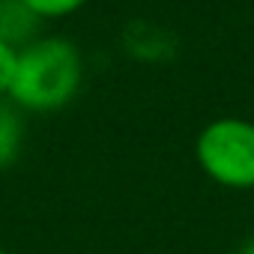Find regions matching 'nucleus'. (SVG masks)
I'll list each match as a JSON object with an SVG mask.
<instances>
[{
	"mask_svg": "<svg viewBox=\"0 0 254 254\" xmlns=\"http://www.w3.org/2000/svg\"><path fill=\"white\" fill-rule=\"evenodd\" d=\"M84 81L81 51L63 36H36L18 48L15 75L9 84V99L21 111L51 114L66 108Z\"/></svg>",
	"mask_w": 254,
	"mask_h": 254,
	"instance_id": "nucleus-1",
	"label": "nucleus"
},
{
	"mask_svg": "<svg viewBox=\"0 0 254 254\" xmlns=\"http://www.w3.org/2000/svg\"><path fill=\"white\" fill-rule=\"evenodd\" d=\"M194 156L212 183L236 191L254 189V123L242 117L206 123L194 141Z\"/></svg>",
	"mask_w": 254,
	"mask_h": 254,
	"instance_id": "nucleus-2",
	"label": "nucleus"
},
{
	"mask_svg": "<svg viewBox=\"0 0 254 254\" xmlns=\"http://www.w3.org/2000/svg\"><path fill=\"white\" fill-rule=\"evenodd\" d=\"M39 15L24 0H0V42L24 48L39 36Z\"/></svg>",
	"mask_w": 254,
	"mask_h": 254,
	"instance_id": "nucleus-3",
	"label": "nucleus"
},
{
	"mask_svg": "<svg viewBox=\"0 0 254 254\" xmlns=\"http://www.w3.org/2000/svg\"><path fill=\"white\" fill-rule=\"evenodd\" d=\"M24 138H27L24 111L9 96H0V171L18 162L24 150Z\"/></svg>",
	"mask_w": 254,
	"mask_h": 254,
	"instance_id": "nucleus-4",
	"label": "nucleus"
},
{
	"mask_svg": "<svg viewBox=\"0 0 254 254\" xmlns=\"http://www.w3.org/2000/svg\"><path fill=\"white\" fill-rule=\"evenodd\" d=\"M24 3L42 18V21H51V18H66L72 12H78L87 0H24Z\"/></svg>",
	"mask_w": 254,
	"mask_h": 254,
	"instance_id": "nucleus-5",
	"label": "nucleus"
},
{
	"mask_svg": "<svg viewBox=\"0 0 254 254\" xmlns=\"http://www.w3.org/2000/svg\"><path fill=\"white\" fill-rule=\"evenodd\" d=\"M15 63H18V48L9 42H0V96L9 93L12 75H15Z\"/></svg>",
	"mask_w": 254,
	"mask_h": 254,
	"instance_id": "nucleus-6",
	"label": "nucleus"
},
{
	"mask_svg": "<svg viewBox=\"0 0 254 254\" xmlns=\"http://www.w3.org/2000/svg\"><path fill=\"white\" fill-rule=\"evenodd\" d=\"M239 254H254V239H248V242L242 245V251H239Z\"/></svg>",
	"mask_w": 254,
	"mask_h": 254,
	"instance_id": "nucleus-7",
	"label": "nucleus"
},
{
	"mask_svg": "<svg viewBox=\"0 0 254 254\" xmlns=\"http://www.w3.org/2000/svg\"><path fill=\"white\" fill-rule=\"evenodd\" d=\"M0 254H9V251H6V248H0Z\"/></svg>",
	"mask_w": 254,
	"mask_h": 254,
	"instance_id": "nucleus-8",
	"label": "nucleus"
}]
</instances>
